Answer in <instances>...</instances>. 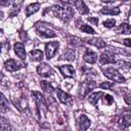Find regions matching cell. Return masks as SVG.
<instances>
[{"label": "cell", "instance_id": "obj_21", "mask_svg": "<svg viewBox=\"0 0 131 131\" xmlns=\"http://www.w3.org/2000/svg\"><path fill=\"white\" fill-rule=\"evenodd\" d=\"M0 131H11L8 121L3 117H0Z\"/></svg>", "mask_w": 131, "mask_h": 131}, {"label": "cell", "instance_id": "obj_4", "mask_svg": "<svg viewBox=\"0 0 131 131\" xmlns=\"http://www.w3.org/2000/svg\"><path fill=\"white\" fill-rule=\"evenodd\" d=\"M32 97H33L34 101L36 102V104H37L40 113H42L44 115L46 113V111H47V104L45 102L44 96L40 92H38V91H33L32 92Z\"/></svg>", "mask_w": 131, "mask_h": 131}, {"label": "cell", "instance_id": "obj_18", "mask_svg": "<svg viewBox=\"0 0 131 131\" xmlns=\"http://www.w3.org/2000/svg\"><path fill=\"white\" fill-rule=\"evenodd\" d=\"M87 42L89 43V44H92V45H94L95 47H97V48H103V47H105V42L104 41H102V39H100V38H93V39H88L87 40Z\"/></svg>", "mask_w": 131, "mask_h": 131}, {"label": "cell", "instance_id": "obj_19", "mask_svg": "<svg viewBox=\"0 0 131 131\" xmlns=\"http://www.w3.org/2000/svg\"><path fill=\"white\" fill-rule=\"evenodd\" d=\"M30 56H31V59L33 61H40L43 58V52L41 50L35 49V50H32L30 52Z\"/></svg>", "mask_w": 131, "mask_h": 131}, {"label": "cell", "instance_id": "obj_27", "mask_svg": "<svg viewBox=\"0 0 131 131\" xmlns=\"http://www.w3.org/2000/svg\"><path fill=\"white\" fill-rule=\"evenodd\" d=\"M61 58H66V59H69V60H73L75 58V51L74 50H68L67 53H64V55L61 56Z\"/></svg>", "mask_w": 131, "mask_h": 131}, {"label": "cell", "instance_id": "obj_7", "mask_svg": "<svg viewBox=\"0 0 131 131\" xmlns=\"http://www.w3.org/2000/svg\"><path fill=\"white\" fill-rule=\"evenodd\" d=\"M90 126V120L85 116L81 115L77 119V130L78 131H86Z\"/></svg>", "mask_w": 131, "mask_h": 131}, {"label": "cell", "instance_id": "obj_16", "mask_svg": "<svg viewBox=\"0 0 131 131\" xmlns=\"http://www.w3.org/2000/svg\"><path fill=\"white\" fill-rule=\"evenodd\" d=\"M73 5L79 10V12L81 14H86L89 11V9L87 8V6H86V4H85L84 1H74L73 2Z\"/></svg>", "mask_w": 131, "mask_h": 131}, {"label": "cell", "instance_id": "obj_28", "mask_svg": "<svg viewBox=\"0 0 131 131\" xmlns=\"http://www.w3.org/2000/svg\"><path fill=\"white\" fill-rule=\"evenodd\" d=\"M115 25H116V20L113 19V18L103 21V26H104L105 28H113V27H115Z\"/></svg>", "mask_w": 131, "mask_h": 131}, {"label": "cell", "instance_id": "obj_8", "mask_svg": "<svg viewBox=\"0 0 131 131\" xmlns=\"http://www.w3.org/2000/svg\"><path fill=\"white\" fill-rule=\"evenodd\" d=\"M58 42H49L45 45V53H46V57L48 59L52 58L56 51H57V48H58Z\"/></svg>", "mask_w": 131, "mask_h": 131}, {"label": "cell", "instance_id": "obj_20", "mask_svg": "<svg viewBox=\"0 0 131 131\" xmlns=\"http://www.w3.org/2000/svg\"><path fill=\"white\" fill-rule=\"evenodd\" d=\"M101 13L103 14H111V15H117L120 13V9L118 7H104L101 9Z\"/></svg>", "mask_w": 131, "mask_h": 131}, {"label": "cell", "instance_id": "obj_26", "mask_svg": "<svg viewBox=\"0 0 131 131\" xmlns=\"http://www.w3.org/2000/svg\"><path fill=\"white\" fill-rule=\"evenodd\" d=\"M80 30H81L82 32H84V33H87V34H94V33H95V31H94L90 26L84 25V24L80 27Z\"/></svg>", "mask_w": 131, "mask_h": 131}, {"label": "cell", "instance_id": "obj_24", "mask_svg": "<svg viewBox=\"0 0 131 131\" xmlns=\"http://www.w3.org/2000/svg\"><path fill=\"white\" fill-rule=\"evenodd\" d=\"M40 86H41V88L45 91V92H47V93H52L53 92V87L48 83V82H46V81H41L40 82Z\"/></svg>", "mask_w": 131, "mask_h": 131}, {"label": "cell", "instance_id": "obj_23", "mask_svg": "<svg viewBox=\"0 0 131 131\" xmlns=\"http://www.w3.org/2000/svg\"><path fill=\"white\" fill-rule=\"evenodd\" d=\"M9 110V105L8 102L6 100V98L0 93V111L1 112H6Z\"/></svg>", "mask_w": 131, "mask_h": 131}, {"label": "cell", "instance_id": "obj_15", "mask_svg": "<svg viewBox=\"0 0 131 131\" xmlns=\"http://www.w3.org/2000/svg\"><path fill=\"white\" fill-rule=\"evenodd\" d=\"M14 52L21 59H25L26 58V50H25V46H24L23 43L17 42V43L14 44Z\"/></svg>", "mask_w": 131, "mask_h": 131}, {"label": "cell", "instance_id": "obj_33", "mask_svg": "<svg viewBox=\"0 0 131 131\" xmlns=\"http://www.w3.org/2000/svg\"><path fill=\"white\" fill-rule=\"evenodd\" d=\"M123 43L127 46V47H130V39H125V40H123Z\"/></svg>", "mask_w": 131, "mask_h": 131}, {"label": "cell", "instance_id": "obj_3", "mask_svg": "<svg viewBox=\"0 0 131 131\" xmlns=\"http://www.w3.org/2000/svg\"><path fill=\"white\" fill-rule=\"evenodd\" d=\"M104 76L115 82H118V83H124L126 81L125 77H123V75H121L116 69L114 68H106V69H103L102 70Z\"/></svg>", "mask_w": 131, "mask_h": 131}, {"label": "cell", "instance_id": "obj_34", "mask_svg": "<svg viewBox=\"0 0 131 131\" xmlns=\"http://www.w3.org/2000/svg\"><path fill=\"white\" fill-rule=\"evenodd\" d=\"M10 3H11L10 1H0V4L3 5V6H8Z\"/></svg>", "mask_w": 131, "mask_h": 131}, {"label": "cell", "instance_id": "obj_12", "mask_svg": "<svg viewBox=\"0 0 131 131\" xmlns=\"http://www.w3.org/2000/svg\"><path fill=\"white\" fill-rule=\"evenodd\" d=\"M115 61H116L115 54L110 50L104 51L100 55V63H102V64H104V63H114Z\"/></svg>", "mask_w": 131, "mask_h": 131}, {"label": "cell", "instance_id": "obj_2", "mask_svg": "<svg viewBox=\"0 0 131 131\" xmlns=\"http://www.w3.org/2000/svg\"><path fill=\"white\" fill-rule=\"evenodd\" d=\"M35 28H36V31H37L38 35H40L42 37H45V38H53V37L56 36V33L46 23L39 21V23H37L35 25Z\"/></svg>", "mask_w": 131, "mask_h": 131}, {"label": "cell", "instance_id": "obj_25", "mask_svg": "<svg viewBox=\"0 0 131 131\" xmlns=\"http://www.w3.org/2000/svg\"><path fill=\"white\" fill-rule=\"evenodd\" d=\"M117 32L120 34H130V26L128 24H122L117 29Z\"/></svg>", "mask_w": 131, "mask_h": 131}, {"label": "cell", "instance_id": "obj_11", "mask_svg": "<svg viewBox=\"0 0 131 131\" xmlns=\"http://www.w3.org/2000/svg\"><path fill=\"white\" fill-rule=\"evenodd\" d=\"M130 123H131V118H130V112L129 110H127L126 112H124L120 119H119V125L124 129V128H128L130 126Z\"/></svg>", "mask_w": 131, "mask_h": 131}, {"label": "cell", "instance_id": "obj_22", "mask_svg": "<svg viewBox=\"0 0 131 131\" xmlns=\"http://www.w3.org/2000/svg\"><path fill=\"white\" fill-rule=\"evenodd\" d=\"M100 96H102V92H94V93H92V94L89 95L88 101H89L91 104L95 105L96 102L98 101V99L100 98Z\"/></svg>", "mask_w": 131, "mask_h": 131}, {"label": "cell", "instance_id": "obj_32", "mask_svg": "<svg viewBox=\"0 0 131 131\" xmlns=\"http://www.w3.org/2000/svg\"><path fill=\"white\" fill-rule=\"evenodd\" d=\"M88 20L90 23H92L93 25H97L98 24V18L97 17H88Z\"/></svg>", "mask_w": 131, "mask_h": 131}, {"label": "cell", "instance_id": "obj_14", "mask_svg": "<svg viewBox=\"0 0 131 131\" xmlns=\"http://www.w3.org/2000/svg\"><path fill=\"white\" fill-rule=\"evenodd\" d=\"M58 70L60 71V73L66 76V77H73L75 75V70L71 64H64V66H60L58 68Z\"/></svg>", "mask_w": 131, "mask_h": 131}, {"label": "cell", "instance_id": "obj_9", "mask_svg": "<svg viewBox=\"0 0 131 131\" xmlns=\"http://www.w3.org/2000/svg\"><path fill=\"white\" fill-rule=\"evenodd\" d=\"M56 93H57V97H58L60 102L67 104V105H72L73 104V98H72V96L70 94L63 92L61 89H57Z\"/></svg>", "mask_w": 131, "mask_h": 131}, {"label": "cell", "instance_id": "obj_10", "mask_svg": "<svg viewBox=\"0 0 131 131\" xmlns=\"http://www.w3.org/2000/svg\"><path fill=\"white\" fill-rule=\"evenodd\" d=\"M37 73L42 77H49L52 75V69L47 63H40L37 67Z\"/></svg>", "mask_w": 131, "mask_h": 131}, {"label": "cell", "instance_id": "obj_29", "mask_svg": "<svg viewBox=\"0 0 131 131\" xmlns=\"http://www.w3.org/2000/svg\"><path fill=\"white\" fill-rule=\"evenodd\" d=\"M114 86H115V84L112 82H103L99 85L100 88H104V89H110V88H113Z\"/></svg>", "mask_w": 131, "mask_h": 131}, {"label": "cell", "instance_id": "obj_6", "mask_svg": "<svg viewBox=\"0 0 131 131\" xmlns=\"http://www.w3.org/2000/svg\"><path fill=\"white\" fill-rule=\"evenodd\" d=\"M4 66H5V69H6L7 71H9V72L18 71V70H20L21 68H24V67H25V64H24V63H21V62H20V61H18V60L12 59V58L8 59V60L4 63Z\"/></svg>", "mask_w": 131, "mask_h": 131}, {"label": "cell", "instance_id": "obj_13", "mask_svg": "<svg viewBox=\"0 0 131 131\" xmlns=\"http://www.w3.org/2000/svg\"><path fill=\"white\" fill-rule=\"evenodd\" d=\"M83 58H84V60H85L86 62H88V63H94V62H96V60H97V54H96L95 52L91 51L90 49H87V50L85 51L84 55H83Z\"/></svg>", "mask_w": 131, "mask_h": 131}, {"label": "cell", "instance_id": "obj_36", "mask_svg": "<svg viewBox=\"0 0 131 131\" xmlns=\"http://www.w3.org/2000/svg\"><path fill=\"white\" fill-rule=\"evenodd\" d=\"M2 16H3V12H2V11H0V19L2 18Z\"/></svg>", "mask_w": 131, "mask_h": 131}, {"label": "cell", "instance_id": "obj_5", "mask_svg": "<svg viewBox=\"0 0 131 131\" xmlns=\"http://www.w3.org/2000/svg\"><path fill=\"white\" fill-rule=\"evenodd\" d=\"M94 87H96V83L94 81H91V80H86L84 81L82 84H81V88H80V96L81 97H84L86 96V94L92 90Z\"/></svg>", "mask_w": 131, "mask_h": 131}, {"label": "cell", "instance_id": "obj_31", "mask_svg": "<svg viewBox=\"0 0 131 131\" xmlns=\"http://www.w3.org/2000/svg\"><path fill=\"white\" fill-rule=\"evenodd\" d=\"M104 102H105L107 105H111V104H113V102H114V98H113L110 94H106V95H104Z\"/></svg>", "mask_w": 131, "mask_h": 131}, {"label": "cell", "instance_id": "obj_17", "mask_svg": "<svg viewBox=\"0 0 131 131\" xmlns=\"http://www.w3.org/2000/svg\"><path fill=\"white\" fill-rule=\"evenodd\" d=\"M40 8V3H32L30 4L27 8H26V15L27 16H30L31 14L37 12Z\"/></svg>", "mask_w": 131, "mask_h": 131}, {"label": "cell", "instance_id": "obj_35", "mask_svg": "<svg viewBox=\"0 0 131 131\" xmlns=\"http://www.w3.org/2000/svg\"><path fill=\"white\" fill-rule=\"evenodd\" d=\"M3 77H4V76H3V74H2L1 72H0V82H1V80L3 79Z\"/></svg>", "mask_w": 131, "mask_h": 131}, {"label": "cell", "instance_id": "obj_1", "mask_svg": "<svg viewBox=\"0 0 131 131\" xmlns=\"http://www.w3.org/2000/svg\"><path fill=\"white\" fill-rule=\"evenodd\" d=\"M64 5H55L53 6V12L56 16L61 18L63 21H69L74 16V9L72 6L68 5V2H62Z\"/></svg>", "mask_w": 131, "mask_h": 131}, {"label": "cell", "instance_id": "obj_30", "mask_svg": "<svg viewBox=\"0 0 131 131\" xmlns=\"http://www.w3.org/2000/svg\"><path fill=\"white\" fill-rule=\"evenodd\" d=\"M16 104H17V107H18L19 110H21V108H24V107L27 106V100L24 99V98H20V99L17 101Z\"/></svg>", "mask_w": 131, "mask_h": 131}, {"label": "cell", "instance_id": "obj_37", "mask_svg": "<svg viewBox=\"0 0 131 131\" xmlns=\"http://www.w3.org/2000/svg\"><path fill=\"white\" fill-rule=\"evenodd\" d=\"M0 52H1V43H0Z\"/></svg>", "mask_w": 131, "mask_h": 131}]
</instances>
